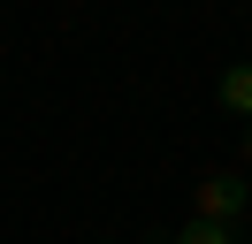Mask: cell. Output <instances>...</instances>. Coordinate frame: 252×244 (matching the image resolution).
<instances>
[{"label": "cell", "mask_w": 252, "mask_h": 244, "mask_svg": "<svg viewBox=\"0 0 252 244\" xmlns=\"http://www.w3.org/2000/svg\"><path fill=\"white\" fill-rule=\"evenodd\" d=\"M245 206H252V183L237 176V168H214V176L191 183V214H199V221H237Z\"/></svg>", "instance_id": "1"}, {"label": "cell", "mask_w": 252, "mask_h": 244, "mask_svg": "<svg viewBox=\"0 0 252 244\" xmlns=\"http://www.w3.org/2000/svg\"><path fill=\"white\" fill-rule=\"evenodd\" d=\"M214 99L229 107V115H245V122H252V61H229V69H221Z\"/></svg>", "instance_id": "2"}, {"label": "cell", "mask_w": 252, "mask_h": 244, "mask_svg": "<svg viewBox=\"0 0 252 244\" xmlns=\"http://www.w3.org/2000/svg\"><path fill=\"white\" fill-rule=\"evenodd\" d=\"M176 244H237V229H229V221H199V214H191V221L176 229Z\"/></svg>", "instance_id": "3"}, {"label": "cell", "mask_w": 252, "mask_h": 244, "mask_svg": "<svg viewBox=\"0 0 252 244\" xmlns=\"http://www.w3.org/2000/svg\"><path fill=\"white\" fill-rule=\"evenodd\" d=\"M245 160H252V130H245Z\"/></svg>", "instance_id": "4"}]
</instances>
